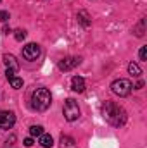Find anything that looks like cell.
Wrapping results in <instances>:
<instances>
[{
    "label": "cell",
    "instance_id": "cell-1",
    "mask_svg": "<svg viewBox=\"0 0 147 148\" xmlns=\"http://www.w3.org/2000/svg\"><path fill=\"white\" fill-rule=\"evenodd\" d=\"M102 115H104V119L109 122L111 126H114V127H121L126 122V112H125V109L119 107L118 103L111 102V100L102 103Z\"/></svg>",
    "mask_w": 147,
    "mask_h": 148
},
{
    "label": "cell",
    "instance_id": "cell-2",
    "mask_svg": "<svg viewBox=\"0 0 147 148\" xmlns=\"http://www.w3.org/2000/svg\"><path fill=\"white\" fill-rule=\"evenodd\" d=\"M52 103V95L47 88H37L31 95V107L38 112L47 110Z\"/></svg>",
    "mask_w": 147,
    "mask_h": 148
},
{
    "label": "cell",
    "instance_id": "cell-3",
    "mask_svg": "<svg viewBox=\"0 0 147 148\" xmlns=\"http://www.w3.org/2000/svg\"><path fill=\"white\" fill-rule=\"evenodd\" d=\"M132 90H133V84H132L130 79L119 77V79L112 81V84H111V91L114 95H118V97H128L132 93Z\"/></svg>",
    "mask_w": 147,
    "mask_h": 148
},
{
    "label": "cell",
    "instance_id": "cell-4",
    "mask_svg": "<svg viewBox=\"0 0 147 148\" xmlns=\"http://www.w3.org/2000/svg\"><path fill=\"white\" fill-rule=\"evenodd\" d=\"M64 117H66V121H69V122H73L76 121L78 117H80V107H78V102L73 100V98H68L66 102H64Z\"/></svg>",
    "mask_w": 147,
    "mask_h": 148
},
{
    "label": "cell",
    "instance_id": "cell-5",
    "mask_svg": "<svg viewBox=\"0 0 147 148\" xmlns=\"http://www.w3.org/2000/svg\"><path fill=\"white\" fill-rule=\"evenodd\" d=\"M40 53H42V50H40V45H37V43H28L23 48V57L26 60H37Z\"/></svg>",
    "mask_w": 147,
    "mask_h": 148
},
{
    "label": "cell",
    "instance_id": "cell-6",
    "mask_svg": "<svg viewBox=\"0 0 147 148\" xmlns=\"http://www.w3.org/2000/svg\"><path fill=\"white\" fill-rule=\"evenodd\" d=\"M14 124H16L14 112H9V110L0 112V129H10Z\"/></svg>",
    "mask_w": 147,
    "mask_h": 148
},
{
    "label": "cell",
    "instance_id": "cell-7",
    "mask_svg": "<svg viewBox=\"0 0 147 148\" xmlns=\"http://www.w3.org/2000/svg\"><path fill=\"white\" fill-rule=\"evenodd\" d=\"M80 62H81V57H66V59H62V60H59V64H57V67L61 69V71H71L74 69L76 66H80Z\"/></svg>",
    "mask_w": 147,
    "mask_h": 148
},
{
    "label": "cell",
    "instance_id": "cell-8",
    "mask_svg": "<svg viewBox=\"0 0 147 148\" xmlns=\"http://www.w3.org/2000/svg\"><path fill=\"white\" fill-rule=\"evenodd\" d=\"M71 88L76 93H83L85 91V79L81 76H74L73 79H71Z\"/></svg>",
    "mask_w": 147,
    "mask_h": 148
},
{
    "label": "cell",
    "instance_id": "cell-9",
    "mask_svg": "<svg viewBox=\"0 0 147 148\" xmlns=\"http://www.w3.org/2000/svg\"><path fill=\"white\" fill-rule=\"evenodd\" d=\"M3 64L7 66V69H12V71H17V69H19L17 59H16L14 55H10V53H5V55H3Z\"/></svg>",
    "mask_w": 147,
    "mask_h": 148
},
{
    "label": "cell",
    "instance_id": "cell-10",
    "mask_svg": "<svg viewBox=\"0 0 147 148\" xmlns=\"http://www.w3.org/2000/svg\"><path fill=\"white\" fill-rule=\"evenodd\" d=\"M78 21H80V24L83 26V28H88L90 24H92V19H90V16H88V12L87 10H81V12H78Z\"/></svg>",
    "mask_w": 147,
    "mask_h": 148
},
{
    "label": "cell",
    "instance_id": "cell-11",
    "mask_svg": "<svg viewBox=\"0 0 147 148\" xmlns=\"http://www.w3.org/2000/svg\"><path fill=\"white\" fill-rule=\"evenodd\" d=\"M40 138V147L42 148H52V145H54V140H52V136L50 134H47V133H43L42 136H38Z\"/></svg>",
    "mask_w": 147,
    "mask_h": 148
},
{
    "label": "cell",
    "instance_id": "cell-12",
    "mask_svg": "<svg viewBox=\"0 0 147 148\" xmlns=\"http://www.w3.org/2000/svg\"><path fill=\"white\" fill-rule=\"evenodd\" d=\"M133 33H135L137 36H144V33H146V17H142V19L139 21V24L133 28Z\"/></svg>",
    "mask_w": 147,
    "mask_h": 148
},
{
    "label": "cell",
    "instance_id": "cell-13",
    "mask_svg": "<svg viewBox=\"0 0 147 148\" xmlns=\"http://www.w3.org/2000/svg\"><path fill=\"white\" fill-rule=\"evenodd\" d=\"M128 73L132 74V76H135V77H139V76L142 74V69H140V66H139V64L130 62V64H128Z\"/></svg>",
    "mask_w": 147,
    "mask_h": 148
},
{
    "label": "cell",
    "instance_id": "cell-14",
    "mask_svg": "<svg viewBox=\"0 0 147 148\" xmlns=\"http://www.w3.org/2000/svg\"><path fill=\"white\" fill-rule=\"evenodd\" d=\"M10 81V86L14 88V90H21L23 88V77H17V76H14L12 79H9Z\"/></svg>",
    "mask_w": 147,
    "mask_h": 148
},
{
    "label": "cell",
    "instance_id": "cell-15",
    "mask_svg": "<svg viewBox=\"0 0 147 148\" xmlns=\"http://www.w3.org/2000/svg\"><path fill=\"white\" fill-rule=\"evenodd\" d=\"M30 134L31 136H42L43 134V127L42 126H31L30 127Z\"/></svg>",
    "mask_w": 147,
    "mask_h": 148
},
{
    "label": "cell",
    "instance_id": "cell-16",
    "mask_svg": "<svg viewBox=\"0 0 147 148\" xmlns=\"http://www.w3.org/2000/svg\"><path fill=\"white\" fill-rule=\"evenodd\" d=\"M14 38H16L17 41H23V40L26 38V31H24V29H16V31H14Z\"/></svg>",
    "mask_w": 147,
    "mask_h": 148
},
{
    "label": "cell",
    "instance_id": "cell-17",
    "mask_svg": "<svg viewBox=\"0 0 147 148\" xmlns=\"http://www.w3.org/2000/svg\"><path fill=\"white\" fill-rule=\"evenodd\" d=\"M9 21V12L7 10H0V23H7Z\"/></svg>",
    "mask_w": 147,
    "mask_h": 148
},
{
    "label": "cell",
    "instance_id": "cell-18",
    "mask_svg": "<svg viewBox=\"0 0 147 148\" xmlns=\"http://www.w3.org/2000/svg\"><path fill=\"white\" fill-rule=\"evenodd\" d=\"M139 57H140V60H147V47H142V48H140Z\"/></svg>",
    "mask_w": 147,
    "mask_h": 148
},
{
    "label": "cell",
    "instance_id": "cell-19",
    "mask_svg": "<svg viewBox=\"0 0 147 148\" xmlns=\"http://www.w3.org/2000/svg\"><path fill=\"white\" fill-rule=\"evenodd\" d=\"M14 76H16V71H12V69H7V71H5V77H7V79H12Z\"/></svg>",
    "mask_w": 147,
    "mask_h": 148
},
{
    "label": "cell",
    "instance_id": "cell-20",
    "mask_svg": "<svg viewBox=\"0 0 147 148\" xmlns=\"http://www.w3.org/2000/svg\"><path fill=\"white\" fill-rule=\"evenodd\" d=\"M61 141H62V143L66 141V145H73V143H74L73 138H68V136H62V138H61Z\"/></svg>",
    "mask_w": 147,
    "mask_h": 148
},
{
    "label": "cell",
    "instance_id": "cell-21",
    "mask_svg": "<svg viewBox=\"0 0 147 148\" xmlns=\"http://www.w3.org/2000/svg\"><path fill=\"white\" fill-rule=\"evenodd\" d=\"M33 145V138H26L24 140V147H31Z\"/></svg>",
    "mask_w": 147,
    "mask_h": 148
},
{
    "label": "cell",
    "instance_id": "cell-22",
    "mask_svg": "<svg viewBox=\"0 0 147 148\" xmlns=\"http://www.w3.org/2000/svg\"><path fill=\"white\" fill-rule=\"evenodd\" d=\"M142 86H144V81H139V83H137V84H135V88H137V90H140V88H142Z\"/></svg>",
    "mask_w": 147,
    "mask_h": 148
},
{
    "label": "cell",
    "instance_id": "cell-23",
    "mask_svg": "<svg viewBox=\"0 0 147 148\" xmlns=\"http://www.w3.org/2000/svg\"><path fill=\"white\" fill-rule=\"evenodd\" d=\"M3 33H5V35H9V33H10V28H7V26H5V28H3Z\"/></svg>",
    "mask_w": 147,
    "mask_h": 148
},
{
    "label": "cell",
    "instance_id": "cell-24",
    "mask_svg": "<svg viewBox=\"0 0 147 148\" xmlns=\"http://www.w3.org/2000/svg\"><path fill=\"white\" fill-rule=\"evenodd\" d=\"M0 2H2V0H0Z\"/></svg>",
    "mask_w": 147,
    "mask_h": 148
}]
</instances>
